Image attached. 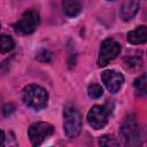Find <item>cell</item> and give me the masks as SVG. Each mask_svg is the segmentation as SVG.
Returning a JSON list of instances; mask_svg holds the SVG:
<instances>
[{"label": "cell", "mask_w": 147, "mask_h": 147, "mask_svg": "<svg viewBox=\"0 0 147 147\" xmlns=\"http://www.w3.org/2000/svg\"><path fill=\"white\" fill-rule=\"evenodd\" d=\"M63 129L65 136L75 139L82 131V116L75 105L68 103L63 110Z\"/></svg>", "instance_id": "cell-1"}, {"label": "cell", "mask_w": 147, "mask_h": 147, "mask_svg": "<svg viewBox=\"0 0 147 147\" xmlns=\"http://www.w3.org/2000/svg\"><path fill=\"white\" fill-rule=\"evenodd\" d=\"M23 101L29 108L33 110H41L47 106L48 94L44 87L31 84L25 86L23 90Z\"/></svg>", "instance_id": "cell-2"}, {"label": "cell", "mask_w": 147, "mask_h": 147, "mask_svg": "<svg viewBox=\"0 0 147 147\" xmlns=\"http://www.w3.org/2000/svg\"><path fill=\"white\" fill-rule=\"evenodd\" d=\"M39 22V14L33 9H29L25 10L21 18L14 24V30L21 34H31L37 29Z\"/></svg>", "instance_id": "cell-3"}, {"label": "cell", "mask_w": 147, "mask_h": 147, "mask_svg": "<svg viewBox=\"0 0 147 147\" xmlns=\"http://www.w3.org/2000/svg\"><path fill=\"white\" fill-rule=\"evenodd\" d=\"M121 133L125 145L136 146L140 144V129L133 116H129L124 119L121 126Z\"/></svg>", "instance_id": "cell-4"}, {"label": "cell", "mask_w": 147, "mask_h": 147, "mask_svg": "<svg viewBox=\"0 0 147 147\" xmlns=\"http://www.w3.org/2000/svg\"><path fill=\"white\" fill-rule=\"evenodd\" d=\"M119 52H121V44L118 41H116L113 38L105 39L99 51V57H98L99 65L100 67L107 65L119 54Z\"/></svg>", "instance_id": "cell-5"}, {"label": "cell", "mask_w": 147, "mask_h": 147, "mask_svg": "<svg viewBox=\"0 0 147 147\" xmlns=\"http://www.w3.org/2000/svg\"><path fill=\"white\" fill-rule=\"evenodd\" d=\"M53 132H54V126L46 122L33 123L28 130L30 141L33 146L41 145L45 139H47L49 136L53 134Z\"/></svg>", "instance_id": "cell-6"}, {"label": "cell", "mask_w": 147, "mask_h": 147, "mask_svg": "<svg viewBox=\"0 0 147 147\" xmlns=\"http://www.w3.org/2000/svg\"><path fill=\"white\" fill-rule=\"evenodd\" d=\"M110 110L106 106H93L87 114V122L94 130L103 129L109 119Z\"/></svg>", "instance_id": "cell-7"}, {"label": "cell", "mask_w": 147, "mask_h": 147, "mask_svg": "<svg viewBox=\"0 0 147 147\" xmlns=\"http://www.w3.org/2000/svg\"><path fill=\"white\" fill-rule=\"evenodd\" d=\"M101 79L106 86V88L110 93H117L123 84H124V77L122 74L115 71V70H106L101 74Z\"/></svg>", "instance_id": "cell-8"}, {"label": "cell", "mask_w": 147, "mask_h": 147, "mask_svg": "<svg viewBox=\"0 0 147 147\" xmlns=\"http://www.w3.org/2000/svg\"><path fill=\"white\" fill-rule=\"evenodd\" d=\"M140 0H124L121 7V17L123 21L132 20L139 10Z\"/></svg>", "instance_id": "cell-9"}, {"label": "cell", "mask_w": 147, "mask_h": 147, "mask_svg": "<svg viewBox=\"0 0 147 147\" xmlns=\"http://www.w3.org/2000/svg\"><path fill=\"white\" fill-rule=\"evenodd\" d=\"M127 41L132 45H140L147 41V29L145 25H140L137 29L127 33Z\"/></svg>", "instance_id": "cell-10"}, {"label": "cell", "mask_w": 147, "mask_h": 147, "mask_svg": "<svg viewBox=\"0 0 147 147\" xmlns=\"http://www.w3.org/2000/svg\"><path fill=\"white\" fill-rule=\"evenodd\" d=\"M62 9L67 16L75 17L82 10L80 0H62Z\"/></svg>", "instance_id": "cell-11"}, {"label": "cell", "mask_w": 147, "mask_h": 147, "mask_svg": "<svg viewBox=\"0 0 147 147\" xmlns=\"http://www.w3.org/2000/svg\"><path fill=\"white\" fill-rule=\"evenodd\" d=\"M15 46V41L11 37L7 36V34H2L0 36V52L6 54L9 53L10 51H13Z\"/></svg>", "instance_id": "cell-12"}, {"label": "cell", "mask_w": 147, "mask_h": 147, "mask_svg": "<svg viewBox=\"0 0 147 147\" xmlns=\"http://www.w3.org/2000/svg\"><path fill=\"white\" fill-rule=\"evenodd\" d=\"M87 94L91 99H99L103 94V88L99 84H90L87 87Z\"/></svg>", "instance_id": "cell-13"}, {"label": "cell", "mask_w": 147, "mask_h": 147, "mask_svg": "<svg viewBox=\"0 0 147 147\" xmlns=\"http://www.w3.org/2000/svg\"><path fill=\"white\" fill-rule=\"evenodd\" d=\"M141 65L140 56H126L124 59V67L126 69H137Z\"/></svg>", "instance_id": "cell-14"}, {"label": "cell", "mask_w": 147, "mask_h": 147, "mask_svg": "<svg viewBox=\"0 0 147 147\" xmlns=\"http://www.w3.org/2000/svg\"><path fill=\"white\" fill-rule=\"evenodd\" d=\"M146 85L147 84H146V75L145 74H142L140 77H138L134 80V84H133L136 91L139 94H141V95H145L146 94Z\"/></svg>", "instance_id": "cell-15"}, {"label": "cell", "mask_w": 147, "mask_h": 147, "mask_svg": "<svg viewBox=\"0 0 147 147\" xmlns=\"http://www.w3.org/2000/svg\"><path fill=\"white\" fill-rule=\"evenodd\" d=\"M98 142L101 146H118L117 140L113 136H109V134H105V136L100 137Z\"/></svg>", "instance_id": "cell-16"}, {"label": "cell", "mask_w": 147, "mask_h": 147, "mask_svg": "<svg viewBox=\"0 0 147 147\" xmlns=\"http://www.w3.org/2000/svg\"><path fill=\"white\" fill-rule=\"evenodd\" d=\"M37 59L41 62H49L51 61V53L47 49H41L37 54Z\"/></svg>", "instance_id": "cell-17"}, {"label": "cell", "mask_w": 147, "mask_h": 147, "mask_svg": "<svg viewBox=\"0 0 147 147\" xmlns=\"http://www.w3.org/2000/svg\"><path fill=\"white\" fill-rule=\"evenodd\" d=\"M3 141H5V133L2 130H0V146L3 145Z\"/></svg>", "instance_id": "cell-18"}, {"label": "cell", "mask_w": 147, "mask_h": 147, "mask_svg": "<svg viewBox=\"0 0 147 147\" xmlns=\"http://www.w3.org/2000/svg\"><path fill=\"white\" fill-rule=\"evenodd\" d=\"M6 109H7V108H5V111H3V113H5V115L7 116V114H8V110H6ZM9 109H14V106H13V105H10ZM11 113H13V110H9V114H11Z\"/></svg>", "instance_id": "cell-19"}, {"label": "cell", "mask_w": 147, "mask_h": 147, "mask_svg": "<svg viewBox=\"0 0 147 147\" xmlns=\"http://www.w3.org/2000/svg\"><path fill=\"white\" fill-rule=\"evenodd\" d=\"M109 1H113V0H109Z\"/></svg>", "instance_id": "cell-20"}, {"label": "cell", "mask_w": 147, "mask_h": 147, "mask_svg": "<svg viewBox=\"0 0 147 147\" xmlns=\"http://www.w3.org/2000/svg\"><path fill=\"white\" fill-rule=\"evenodd\" d=\"M0 28H1V26H0Z\"/></svg>", "instance_id": "cell-21"}]
</instances>
